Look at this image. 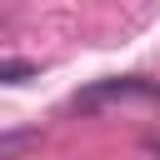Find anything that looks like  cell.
<instances>
[{
    "mask_svg": "<svg viewBox=\"0 0 160 160\" xmlns=\"http://www.w3.org/2000/svg\"><path fill=\"white\" fill-rule=\"evenodd\" d=\"M30 75H35L30 60H0V80H5V85H10V80H30Z\"/></svg>",
    "mask_w": 160,
    "mask_h": 160,
    "instance_id": "7a4b0ae2",
    "label": "cell"
},
{
    "mask_svg": "<svg viewBox=\"0 0 160 160\" xmlns=\"http://www.w3.org/2000/svg\"><path fill=\"white\" fill-rule=\"evenodd\" d=\"M105 100H160V85L155 80H140V75H125V80H105V85H90L85 95H75V110H95Z\"/></svg>",
    "mask_w": 160,
    "mask_h": 160,
    "instance_id": "6da1fadb",
    "label": "cell"
},
{
    "mask_svg": "<svg viewBox=\"0 0 160 160\" xmlns=\"http://www.w3.org/2000/svg\"><path fill=\"white\" fill-rule=\"evenodd\" d=\"M145 150H150V155H160V135H145Z\"/></svg>",
    "mask_w": 160,
    "mask_h": 160,
    "instance_id": "277c9868",
    "label": "cell"
},
{
    "mask_svg": "<svg viewBox=\"0 0 160 160\" xmlns=\"http://www.w3.org/2000/svg\"><path fill=\"white\" fill-rule=\"evenodd\" d=\"M35 140H40V135H10V140H0V160H5V155H20V150H30Z\"/></svg>",
    "mask_w": 160,
    "mask_h": 160,
    "instance_id": "3957f363",
    "label": "cell"
}]
</instances>
